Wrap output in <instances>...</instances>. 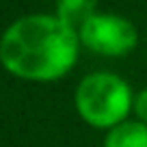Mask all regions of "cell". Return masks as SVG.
<instances>
[{"instance_id": "cell-1", "label": "cell", "mask_w": 147, "mask_h": 147, "mask_svg": "<svg viewBox=\"0 0 147 147\" xmlns=\"http://www.w3.org/2000/svg\"><path fill=\"white\" fill-rule=\"evenodd\" d=\"M80 48L78 30L56 13H30L0 35V65L26 82H56L76 67Z\"/></svg>"}, {"instance_id": "cell-2", "label": "cell", "mask_w": 147, "mask_h": 147, "mask_svg": "<svg viewBox=\"0 0 147 147\" xmlns=\"http://www.w3.org/2000/svg\"><path fill=\"white\" fill-rule=\"evenodd\" d=\"M134 104V91L113 71H91L74 91L78 117L97 130H110L128 119Z\"/></svg>"}, {"instance_id": "cell-3", "label": "cell", "mask_w": 147, "mask_h": 147, "mask_svg": "<svg viewBox=\"0 0 147 147\" xmlns=\"http://www.w3.org/2000/svg\"><path fill=\"white\" fill-rule=\"evenodd\" d=\"M78 37L80 46L100 56H125L138 43L136 26L117 13H95L78 28Z\"/></svg>"}, {"instance_id": "cell-4", "label": "cell", "mask_w": 147, "mask_h": 147, "mask_svg": "<svg viewBox=\"0 0 147 147\" xmlns=\"http://www.w3.org/2000/svg\"><path fill=\"white\" fill-rule=\"evenodd\" d=\"M104 147H147V125L138 119H125L106 130Z\"/></svg>"}, {"instance_id": "cell-5", "label": "cell", "mask_w": 147, "mask_h": 147, "mask_svg": "<svg viewBox=\"0 0 147 147\" xmlns=\"http://www.w3.org/2000/svg\"><path fill=\"white\" fill-rule=\"evenodd\" d=\"M97 2L100 0H56V18L78 30L87 20L97 13Z\"/></svg>"}, {"instance_id": "cell-6", "label": "cell", "mask_w": 147, "mask_h": 147, "mask_svg": "<svg viewBox=\"0 0 147 147\" xmlns=\"http://www.w3.org/2000/svg\"><path fill=\"white\" fill-rule=\"evenodd\" d=\"M132 113L141 123L147 125V87H143L141 91L134 93V104H132Z\"/></svg>"}, {"instance_id": "cell-7", "label": "cell", "mask_w": 147, "mask_h": 147, "mask_svg": "<svg viewBox=\"0 0 147 147\" xmlns=\"http://www.w3.org/2000/svg\"><path fill=\"white\" fill-rule=\"evenodd\" d=\"M145 43H147V32H145Z\"/></svg>"}]
</instances>
